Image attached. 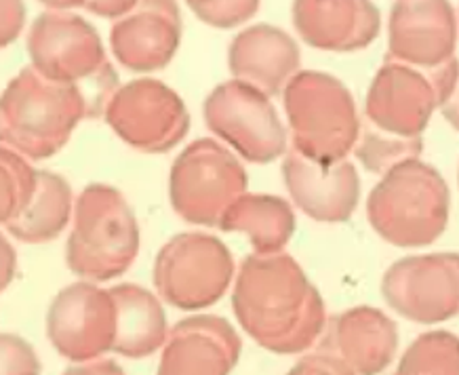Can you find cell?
Instances as JSON below:
<instances>
[{"instance_id": "2e32d148", "label": "cell", "mask_w": 459, "mask_h": 375, "mask_svg": "<svg viewBox=\"0 0 459 375\" xmlns=\"http://www.w3.org/2000/svg\"><path fill=\"white\" fill-rule=\"evenodd\" d=\"M238 354L240 340L232 325L201 314L173 327L156 375H230Z\"/></svg>"}, {"instance_id": "f546056e", "label": "cell", "mask_w": 459, "mask_h": 375, "mask_svg": "<svg viewBox=\"0 0 459 375\" xmlns=\"http://www.w3.org/2000/svg\"><path fill=\"white\" fill-rule=\"evenodd\" d=\"M0 17H3V45L7 47L20 36L23 28V20H26V9L22 3H0Z\"/></svg>"}, {"instance_id": "d6986e66", "label": "cell", "mask_w": 459, "mask_h": 375, "mask_svg": "<svg viewBox=\"0 0 459 375\" xmlns=\"http://www.w3.org/2000/svg\"><path fill=\"white\" fill-rule=\"evenodd\" d=\"M396 325L376 308H352L331 318L320 353L337 356L356 375L382 373L394 359Z\"/></svg>"}, {"instance_id": "44dd1931", "label": "cell", "mask_w": 459, "mask_h": 375, "mask_svg": "<svg viewBox=\"0 0 459 375\" xmlns=\"http://www.w3.org/2000/svg\"><path fill=\"white\" fill-rule=\"evenodd\" d=\"M110 293L117 304L114 353L143 359L167 344V317L152 293L137 285H118Z\"/></svg>"}, {"instance_id": "3957f363", "label": "cell", "mask_w": 459, "mask_h": 375, "mask_svg": "<svg viewBox=\"0 0 459 375\" xmlns=\"http://www.w3.org/2000/svg\"><path fill=\"white\" fill-rule=\"evenodd\" d=\"M32 68L56 83H87L91 117L106 114L108 101L118 91V76L108 64L98 30L81 15L49 9L39 15L28 34Z\"/></svg>"}, {"instance_id": "52a82bcc", "label": "cell", "mask_w": 459, "mask_h": 375, "mask_svg": "<svg viewBox=\"0 0 459 375\" xmlns=\"http://www.w3.org/2000/svg\"><path fill=\"white\" fill-rule=\"evenodd\" d=\"M247 171L237 156L213 139H196L175 159L169 178L171 205L181 220L217 226L245 196Z\"/></svg>"}, {"instance_id": "7c38bea8", "label": "cell", "mask_w": 459, "mask_h": 375, "mask_svg": "<svg viewBox=\"0 0 459 375\" xmlns=\"http://www.w3.org/2000/svg\"><path fill=\"white\" fill-rule=\"evenodd\" d=\"M47 336L68 361L87 362L112 350L117 337V304L110 289L74 283L62 289L47 312Z\"/></svg>"}, {"instance_id": "e0dca14e", "label": "cell", "mask_w": 459, "mask_h": 375, "mask_svg": "<svg viewBox=\"0 0 459 375\" xmlns=\"http://www.w3.org/2000/svg\"><path fill=\"white\" fill-rule=\"evenodd\" d=\"M181 39V17L175 3H142L114 23V56L133 72H156L171 62Z\"/></svg>"}, {"instance_id": "5b68a950", "label": "cell", "mask_w": 459, "mask_h": 375, "mask_svg": "<svg viewBox=\"0 0 459 375\" xmlns=\"http://www.w3.org/2000/svg\"><path fill=\"white\" fill-rule=\"evenodd\" d=\"M140 253V226L117 188L91 184L78 196L65 262L89 281L125 275Z\"/></svg>"}, {"instance_id": "4fadbf2b", "label": "cell", "mask_w": 459, "mask_h": 375, "mask_svg": "<svg viewBox=\"0 0 459 375\" xmlns=\"http://www.w3.org/2000/svg\"><path fill=\"white\" fill-rule=\"evenodd\" d=\"M437 108L438 93L430 72L388 59L373 78L365 101L369 123L396 137H421Z\"/></svg>"}, {"instance_id": "603a6c76", "label": "cell", "mask_w": 459, "mask_h": 375, "mask_svg": "<svg viewBox=\"0 0 459 375\" xmlns=\"http://www.w3.org/2000/svg\"><path fill=\"white\" fill-rule=\"evenodd\" d=\"M72 214V188L62 175L39 171V188L32 203L4 228L22 243H49L68 226Z\"/></svg>"}, {"instance_id": "cb8c5ba5", "label": "cell", "mask_w": 459, "mask_h": 375, "mask_svg": "<svg viewBox=\"0 0 459 375\" xmlns=\"http://www.w3.org/2000/svg\"><path fill=\"white\" fill-rule=\"evenodd\" d=\"M394 375H459V337L449 331L420 336L403 354Z\"/></svg>"}, {"instance_id": "8992f818", "label": "cell", "mask_w": 459, "mask_h": 375, "mask_svg": "<svg viewBox=\"0 0 459 375\" xmlns=\"http://www.w3.org/2000/svg\"><path fill=\"white\" fill-rule=\"evenodd\" d=\"M293 150L314 162H342L359 144L360 120L352 93L327 72L304 70L285 87Z\"/></svg>"}, {"instance_id": "8fae6325", "label": "cell", "mask_w": 459, "mask_h": 375, "mask_svg": "<svg viewBox=\"0 0 459 375\" xmlns=\"http://www.w3.org/2000/svg\"><path fill=\"white\" fill-rule=\"evenodd\" d=\"M384 300L415 323L434 325L459 314V253L404 257L385 270Z\"/></svg>"}, {"instance_id": "d4e9b609", "label": "cell", "mask_w": 459, "mask_h": 375, "mask_svg": "<svg viewBox=\"0 0 459 375\" xmlns=\"http://www.w3.org/2000/svg\"><path fill=\"white\" fill-rule=\"evenodd\" d=\"M421 150H424L421 137H396L371 125L362 131L354 153L367 171L385 175L403 162L418 159Z\"/></svg>"}, {"instance_id": "ffe728a7", "label": "cell", "mask_w": 459, "mask_h": 375, "mask_svg": "<svg viewBox=\"0 0 459 375\" xmlns=\"http://www.w3.org/2000/svg\"><path fill=\"white\" fill-rule=\"evenodd\" d=\"M234 81L272 95L281 93L299 68V47L281 28L257 23L240 32L228 51Z\"/></svg>"}, {"instance_id": "f1b7e54d", "label": "cell", "mask_w": 459, "mask_h": 375, "mask_svg": "<svg viewBox=\"0 0 459 375\" xmlns=\"http://www.w3.org/2000/svg\"><path fill=\"white\" fill-rule=\"evenodd\" d=\"M287 375H356L346 362L337 356L318 353L301 359Z\"/></svg>"}, {"instance_id": "ac0fdd59", "label": "cell", "mask_w": 459, "mask_h": 375, "mask_svg": "<svg viewBox=\"0 0 459 375\" xmlns=\"http://www.w3.org/2000/svg\"><path fill=\"white\" fill-rule=\"evenodd\" d=\"M379 9L365 0H301L293 4V26L310 47L359 51L379 34Z\"/></svg>"}, {"instance_id": "1f68e13d", "label": "cell", "mask_w": 459, "mask_h": 375, "mask_svg": "<svg viewBox=\"0 0 459 375\" xmlns=\"http://www.w3.org/2000/svg\"><path fill=\"white\" fill-rule=\"evenodd\" d=\"M62 375H125V371L114 361L95 359V361H87V362H81V365H76V367L65 369Z\"/></svg>"}, {"instance_id": "484cf974", "label": "cell", "mask_w": 459, "mask_h": 375, "mask_svg": "<svg viewBox=\"0 0 459 375\" xmlns=\"http://www.w3.org/2000/svg\"><path fill=\"white\" fill-rule=\"evenodd\" d=\"M0 217L3 223L13 222L20 217L28 205L32 203L39 188V171L30 167V162L20 153L3 146V159H0Z\"/></svg>"}, {"instance_id": "6da1fadb", "label": "cell", "mask_w": 459, "mask_h": 375, "mask_svg": "<svg viewBox=\"0 0 459 375\" xmlns=\"http://www.w3.org/2000/svg\"><path fill=\"white\" fill-rule=\"evenodd\" d=\"M232 306L247 334L276 354L301 353L325 331L323 298L287 253L247 257Z\"/></svg>"}, {"instance_id": "7a4b0ae2", "label": "cell", "mask_w": 459, "mask_h": 375, "mask_svg": "<svg viewBox=\"0 0 459 375\" xmlns=\"http://www.w3.org/2000/svg\"><path fill=\"white\" fill-rule=\"evenodd\" d=\"M84 117L91 108L82 87L49 81L28 65L4 89L0 133L7 148L42 161L68 144Z\"/></svg>"}, {"instance_id": "d6a6232c", "label": "cell", "mask_w": 459, "mask_h": 375, "mask_svg": "<svg viewBox=\"0 0 459 375\" xmlns=\"http://www.w3.org/2000/svg\"><path fill=\"white\" fill-rule=\"evenodd\" d=\"M15 272V251L11 249L9 240L3 239V287L9 285Z\"/></svg>"}, {"instance_id": "277c9868", "label": "cell", "mask_w": 459, "mask_h": 375, "mask_svg": "<svg viewBox=\"0 0 459 375\" xmlns=\"http://www.w3.org/2000/svg\"><path fill=\"white\" fill-rule=\"evenodd\" d=\"M373 230L396 247H426L449 222V186L437 169L407 161L388 171L367 201Z\"/></svg>"}, {"instance_id": "ba28073f", "label": "cell", "mask_w": 459, "mask_h": 375, "mask_svg": "<svg viewBox=\"0 0 459 375\" xmlns=\"http://www.w3.org/2000/svg\"><path fill=\"white\" fill-rule=\"evenodd\" d=\"M152 276L156 292L167 304L181 310H203L228 292L234 259L220 239L184 232L159 251Z\"/></svg>"}, {"instance_id": "9a60e30c", "label": "cell", "mask_w": 459, "mask_h": 375, "mask_svg": "<svg viewBox=\"0 0 459 375\" xmlns=\"http://www.w3.org/2000/svg\"><path fill=\"white\" fill-rule=\"evenodd\" d=\"M282 178L295 205L316 222H348L360 196V179L352 162H314L291 150L282 162Z\"/></svg>"}, {"instance_id": "7402d4cb", "label": "cell", "mask_w": 459, "mask_h": 375, "mask_svg": "<svg viewBox=\"0 0 459 375\" xmlns=\"http://www.w3.org/2000/svg\"><path fill=\"white\" fill-rule=\"evenodd\" d=\"M220 228L247 234L257 256H272L281 253L291 239L295 215L285 198L245 195L230 207Z\"/></svg>"}, {"instance_id": "83f0119b", "label": "cell", "mask_w": 459, "mask_h": 375, "mask_svg": "<svg viewBox=\"0 0 459 375\" xmlns=\"http://www.w3.org/2000/svg\"><path fill=\"white\" fill-rule=\"evenodd\" d=\"M40 362L32 346L22 337L3 336V375H39Z\"/></svg>"}, {"instance_id": "5bb4252c", "label": "cell", "mask_w": 459, "mask_h": 375, "mask_svg": "<svg viewBox=\"0 0 459 375\" xmlns=\"http://www.w3.org/2000/svg\"><path fill=\"white\" fill-rule=\"evenodd\" d=\"M457 42L449 3H396L388 23V62L432 72L451 62Z\"/></svg>"}, {"instance_id": "30bf717a", "label": "cell", "mask_w": 459, "mask_h": 375, "mask_svg": "<svg viewBox=\"0 0 459 375\" xmlns=\"http://www.w3.org/2000/svg\"><path fill=\"white\" fill-rule=\"evenodd\" d=\"M204 123L243 159L272 162L287 150V131L270 98L240 81L221 83L204 100Z\"/></svg>"}, {"instance_id": "9c48e42d", "label": "cell", "mask_w": 459, "mask_h": 375, "mask_svg": "<svg viewBox=\"0 0 459 375\" xmlns=\"http://www.w3.org/2000/svg\"><path fill=\"white\" fill-rule=\"evenodd\" d=\"M104 117L125 144L150 154L169 153L190 131L184 100L156 78H137L118 87Z\"/></svg>"}, {"instance_id": "4316f807", "label": "cell", "mask_w": 459, "mask_h": 375, "mask_svg": "<svg viewBox=\"0 0 459 375\" xmlns=\"http://www.w3.org/2000/svg\"><path fill=\"white\" fill-rule=\"evenodd\" d=\"M188 7L195 11L198 20L213 28H234L240 23L249 22L253 15L257 13L259 3H251V0H228V3H196L192 0Z\"/></svg>"}, {"instance_id": "4dcf8cb0", "label": "cell", "mask_w": 459, "mask_h": 375, "mask_svg": "<svg viewBox=\"0 0 459 375\" xmlns=\"http://www.w3.org/2000/svg\"><path fill=\"white\" fill-rule=\"evenodd\" d=\"M440 112H443V117L449 120V125L453 129L459 131V70L455 78H453L449 87H446L445 95L440 98Z\"/></svg>"}]
</instances>
